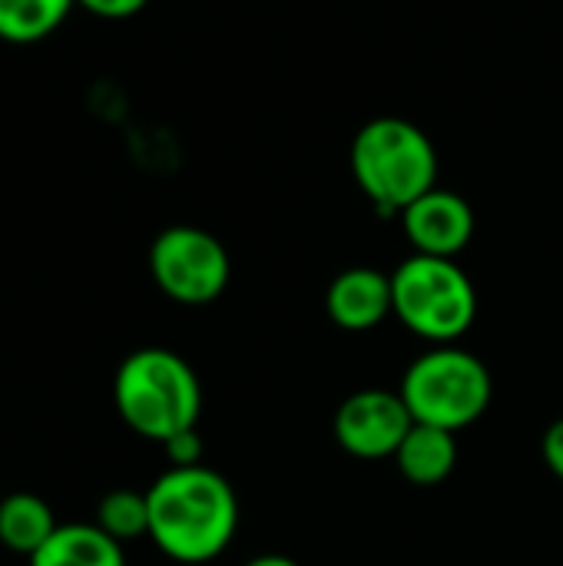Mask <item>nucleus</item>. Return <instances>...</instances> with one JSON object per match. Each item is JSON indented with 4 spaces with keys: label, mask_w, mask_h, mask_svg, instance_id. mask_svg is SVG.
<instances>
[{
    "label": "nucleus",
    "mask_w": 563,
    "mask_h": 566,
    "mask_svg": "<svg viewBox=\"0 0 563 566\" xmlns=\"http://www.w3.org/2000/svg\"><path fill=\"white\" fill-rule=\"evenodd\" d=\"M392 315L428 345H455L478 318V292L455 259L415 252L392 272Z\"/></svg>",
    "instance_id": "20e7f679"
},
{
    "label": "nucleus",
    "mask_w": 563,
    "mask_h": 566,
    "mask_svg": "<svg viewBox=\"0 0 563 566\" xmlns=\"http://www.w3.org/2000/svg\"><path fill=\"white\" fill-rule=\"evenodd\" d=\"M242 566H302V564H299V560H292V557H285V554H262V557L246 560Z\"/></svg>",
    "instance_id": "a211bd4d"
},
{
    "label": "nucleus",
    "mask_w": 563,
    "mask_h": 566,
    "mask_svg": "<svg viewBox=\"0 0 563 566\" xmlns=\"http://www.w3.org/2000/svg\"><path fill=\"white\" fill-rule=\"evenodd\" d=\"M398 395L408 405L415 424L458 434L484 418L491 408L494 381L478 355L458 345H431L408 365Z\"/></svg>",
    "instance_id": "39448f33"
},
{
    "label": "nucleus",
    "mask_w": 563,
    "mask_h": 566,
    "mask_svg": "<svg viewBox=\"0 0 563 566\" xmlns=\"http://www.w3.org/2000/svg\"><path fill=\"white\" fill-rule=\"evenodd\" d=\"M30 566H126V554L96 524H63L30 557Z\"/></svg>",
    "instance_id": "9b49d317"
},
{
    "label": "nucleus",
    "mask_w": 563,
    "mask_h": 566,
    "mask_svg": "<svg viewBox=\"0 0 563 566\" xmlns=\"http://www.w3.org/2000/svg\"><path fill=\"white\" fill-rule=\"evenodd\" d=\"M56 527L60 524H56L50 504L37 494L17 491L0 501V544L10 554H23L30 560L53 537Z\"/></svg>",
    "instance_id": "f8f14e48"
},
{
    "label": "nucleus",
    "mask_w": 563,
    "mask_h": 566,
    "mask_svg": "<svg viewBox=\"0 0 563 566\" xmlns=\"http://www.w3.org/2000/svg\"><path fill=\"white\" fill-rule=\"evenodd\" d=\"M93 524L119 544L149 537V501L139 491H110L100 501Z\"/></svg>",
    "instance_id": "4468645a"
},
{
    "label": "nucleus",
    "mask_w": 563,
    "mask_h": 566,
    "mask_svg": "<svg viewBox=\"0 0 563 566\" xmlns=\"http://www.w3.org/2000/svg\"><path fill=\"white\" fill-rule=\"evenodd\" d=\"M352 176L382 216H402L438 186V153L428 133L402 116H378L352 139Z\"/></svg>",
    "instance_id": "7ed1b4c3"
},
{
    "label": "nucleus",
    "mask_w": 563,
    "mask_h": 566,
    "mask_svg": "<svg viewBox=\"0 0 563 566\" xmlns=\"http://www.w3.org/2000/svg\"><path fill=\"white\" fill-rule=\"evenodd\" d=\"M392 461H395V468L402 471V478L408 484L435 488V484L451 478V471L458 464V441L445 428L411 424V431L405 434V441H402V448L395 451Z\"/></svg>",
    "instance_id": "9d476101"
},
{
    "label": "nucleus",
    "mask_w": 563,
    "mask_h": 566,
    "mask_svg": "<svg viewBox=\"0 0 563 566\" xmlns=\"http://www.w3.org/2000/svg\"><path fill=\"white\" fill-rule=\"evenodd\" d=\"M398 219L418 255L458 259L475 235V212L468 199L438 186L415 199Z\"/></svg>",
    "instance_id": "6e6552de"
},
{
    "label": "nucleus",
    "mask_w": 563,
    "mask_h": 566,
    "mask_svg": "<svg viewBox=\"0 0 563 566\" xmlns=\"http://www.w3.org/2000/svg\"><path fill=\"white\" fill-rule=\"evenodd\" d=\"M149 541L176 564H209L226 554L239 531L232 484L206 468H169L146 491Z\"/></svg>",
    "instance_id": "f257e3e1"
},
{
    "label": "nucleus",
    "mask_w": 563,
    "mask_h": 566,
    "mask_svg": "<svg viewBox=\"0 0 563 566\" xmlns=\"http://www.w3.org/2000/svg\"><path fill=\"white\" fill-rule=\"evenodd\" d=\"M541 451H544V464H548V471L563 481V418H557L548 431H544V444H541Z\"/></svg>",
    "instance_id": "f3484780"
},
{
    "label": "nucleus",
    "mask_w": 563,
    "mask_h": 566,
    "mask_svg": "<svg viewBox=\"0 0 563 566\" xmlns=\"http://www.w3.org/2000/svg\"><path fill=\"white\" fill-rule=\"evenodd\" d=\"M149 275L166 298L199 308L226 292L232 262L212 232L199 226H169L149 245Z\"/></svg>",
    "instance_id": "423d86ee"
},
{
    "label": "nucleus",
    "mask_w": 563,
    "mask_h": 566,
    "mask_svg": "<svg viewBox=\"0 0 563 566\" xmlns=\"http://www.w3.org/2000/svg\"><path fill=\"white\" fill-rule=\"evenodd\" d=\"M325 312L342 332H372L392 315V275L355 265L332 279Z\"/></svg>",
    "instance_id": "1a4fd4ad"
},
{
    "label": "nucleus",
    "mask_w": 563,
    "mask_h": 566,
    "mask_svg": "<svg viewBox=\"0 0 563 566\" xmlns=\"http://www.w3.org/2000/svg\"><path fill=\"white\" fill-rule=\"evenodd\" d=\"M411 424L415 418L398 391L365 388L338 405L332 431L345 454L358 461H382V458H395Z\"/></svg>",
    "instance_id": "0eeeda50"
},
{
    "label": "nucleus",
    "mask_w": 563,
    "mask_h": 566,
    "mask_svg": "<svg viewBox=\"0 0 563 566\" xmlns=\"http://www.w3.org/2000/svg\"><path fill=\"white\" fill-rule=\"evenodd\" d=\"M163 451H166V458H169V468H196V464H202L206 444H202L199 431L192 428V431H183V434L169 438V441L163 444Z\"/></svg>",
    "instance_id": "2eb2a0df"
},
{
    "label": "nucleus",
    "mask_w": 563,
    "mask_h": 566,
    "mask_svg": "<svg viewBox=\"0 0 563 566\" xmlns=\"http://www.w3.org/2000/svg\"><path fill=\"white\" fill-rule=\"evenodd\" d=\"M149 0H76V7H83L93 17L103 20H126L133 13H139Z\"/></svg>",
    "instance_id": "dca6fc26"
},
{
    "label": "nucleus",
    "mask_w": 563,
    "mask_h": 566,
    "mask_svg": "<svg viewBox=\"0 0 563 566\" xmlns=\"http://www.w3.org/2000/svg\"><path fill=\"white\" fill-rule=\"evenodd\" d=\"M76 0H0V40L13 46L40 43L56 33Z\"/></svg>",
    "instance_id": "ddd939ff"
},
{
    "label": "nucleus",
    "mask_w": 563,
    "mask_h": 566,
    "mask_svg": "<svg viewBox=\"0 0 563 566\" xmlns=\"http://www.w3.org/2000/svg\"><path fill=\"white\" fill-rule=\"evenodd\" d=\"M113 405L129 431L166 444L199 424L202 385L183 355L169 348H139L116 368Z\"/></svg>",
    "instance_id": "f03ea898"
}]
</instances>
